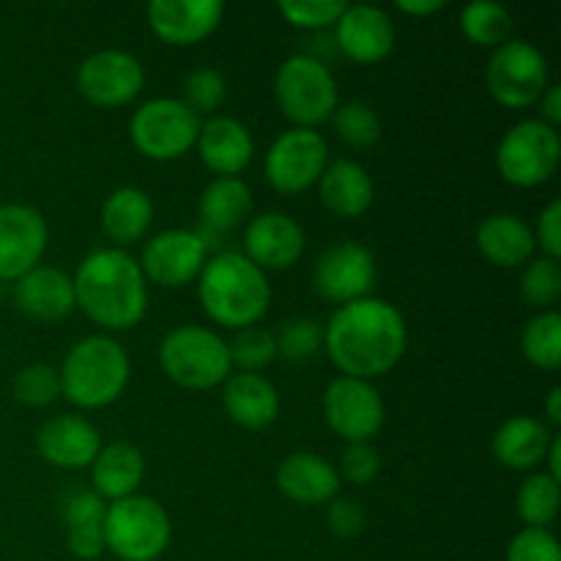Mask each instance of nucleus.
<instances>
[{
  "mask_svg": "<svg viewBox=\"0 0 561 561\" xmlns=\"http://www.w3.org/2000/svg\"><path fill=\"white\" fill-rule=\"evenodd\" d=\"M329 164L327 137L318 129L290 126L268 146L263 159V175L279 195H299L318 184Z\"/></svg>",
  "mask_w": 561,
  "mask_h": 561,
  "instance_id": "11",
  "label": "nucleus"
},
{
  "mask_svg": "<svg viewBox=\"0 0 561 561\" xmlns=\"http://www.w3.org/2000/svg\"><path fill=\"white\" fill-rule=\"evenodd\" d=\"M537 104H540V121H546L548 126L559 129V124H561V85L559 82H551Z\"/></svg>",
  "mask_w": 561,
  "mask_h": 561,
  "instance_id": "47",
  "label": "nucleus"
},
{
  "mask_svg": "<svg viewBox=\"0 0 561 561\" xmlns=\"http://www.w3.org/2000/svg\"><path fill=\"white\" fill-rule=\"evenodd\" d=\"M195 148L217 179H239L255 157L252 131L233 115H211L203 121Z\"/></svg>",
  "mask_w": 561,
  "mask_h": 561,
  "instance_id": "21",
  "label": "nucleus"
},
{
  "mask_svg": "<svg viewBox=\"0 0 561 561\" xmlns=\"http://www.w3.org/2000/svg\"><path fill=\"white\" fill-rule=\"evenodd\" d=\"M14 398L31 409H47L60 398V376L53 365H25L14 376Z\"/></svg>",
  "mask_w": 561,
  "mask_h": 561,
  "instance_id": "39",
  "label": "nucleus"
},
{
  "mask_svg": "<svg viewBox=\"0 0 561 561\" xmlns=\"http://www.w3.org/2000/svg\"><path fill=\"white\" fill-rule=\"evenodd\" d=\"M11 299L22 316L42 323L64 321L77 310L75 283H71L69 274L64 268L42 266V263L22 274L20 279H14Z\"/></svg>",
  "mask_w": 561,
  "mask_h": 561,
  "instance_id": "22",
  "label": "nucleus"
},
{
  "mask_svg": "<svg viewBox=\"0 0 561 561\" xmlns=\"http://www.w3.org/2000/svg\"><path fill=\"white\" fill-rule=\"evenodd\" d=\"M222 409L244 431H266L279 416V392L263 373H230L222 383Z\"/></svg>",
  "mask_w": 561,
  "mask_h": 561,
  "instance_id": "24",
  "label": "nucleus"
},
{
  "mask_svg": "<svg viewBox=\"0 0 561 561\" xmlns=\"http://www.w3.org/2000/svg\"><path fill=\"white\" fill-rule=\"evenodd\" d=\"M66 548L75 559L93 561L104 553V535L102 526H91V529H69L66 531Z\"/></svg>",
  "mask_w": 561,
  "mask_h": 561,
  "instance_id": "46",
  "label": "nucleus"
},
{
  "mask_svg": "<svg viewBox=\"0 0 561 561\" xmlns=\"http://www.w3.org/2000/svg\"><path fill=\"white\" fill-rule=\"evenodd\" d=\"M561 504L559 482L548 477L546 471H535L526 477L515 496V510L518 518L524 520L526 529H548L557 520Z\"/></svg>",
  "mask_w": 561,
  "mask_h": 561,
  "instance_id": "32",
  "label": "nucleus"
},
{
  "mask_svg": "<svg viewBox=\"0 0 561 561\" xmlns=\"http://www.w3.org/2000/svg\"><path fill=\"white\" fill-rule=\"evenodd\" d=\"M244 252L261 272H285L305 255V230L294 217L283 211H263L244 225Z\"/></svg>",
  "mask_w": 561,
  "mask_h": 561,
  "instance_id": "17",
  "label": "nucleus"
},
{
  "mask_svg": "<svg viewBox=\"0 0 561 561\" xmlns=\"http://www.w3.org/2000/svg\"><path fill=\"white\" fill-rule=\"evenodd\" d=\"M447 9L444 0H398V11L409 16H433Z\"/></svg>",
  "mask_w": 561,
  "mask_h": 561,
  "instance_id": "48",
  "label": "nucleus"
},
{
  "mask_svg": "<svg viewBox=\"0 0 561 561\" xmlns=\"http://www.w3.org/2000/svg\"><path fill=\"white\" fill-rule=\"evenodd\" d=\"M148 27L170 47H195L206 42L225 16L219 0H153L148 5Z\"/></svg>",
  "mask_w": 561,
  "mask_h": 561,
  "instance_id": "19",
  "label": "nucleus"
},
{
  "mask_svg": "<svg viewBox=\"0 0 561 561\" xmlns=\"http://www.w3.org/2000/svg\"><path fill=\"white\" fill-rule=\"evenodd\" d=\"M58 376L60 398L71 405L82 411L107 409L129 387L131 359L115 337L91 334L71 345Z\"/></svg>",
  "mask_w": 561,
  "mask_h": 561,
  "instance_id": "4",
  "label": "nucleus"
},
{
  "mask_svg": "<svg viewBox=\"0 0 561 561\" xmlns=\"http://www.w3.org/2000/svg\"><path fill=\"white\" fill-rule=\"evenodd\" d=\"M228 99V82H225L222 71L211 69V66H201L192 69L184 77L181 85V102L201 118V115H214Z\"/></svg>",
  "mask_w": 561,
  "mask_h": 561,
  "instance_id": "37",
  "label": "nucleus"
},
{
  "mask_svg": "<svg viewBox=\"0 0 561 561\" xmlns=\"http://www.w3.org/2000/svg\"><path fill=\"white\" fill-rule=\"evenodd\" d=\"M318 192L321 203L329 214L340 219H356L365 211H370L376 201V184L365 164L354 159H334L327 164L323 175L318 179Z\"/></svg>",
  "mask_w": 561,
  "mask_h": 561,
  "instance_id": "27",
  "label": "nucleus"
},
{
  "mask_svg": "<svg viewBox=\"0 0 561 561\" xmlns=\"http://www.w3.org/2000/svg\"><path fill=\"white\" fill-rule=\"evenodd\" d=\"M520 351L537 370L553 373L561 367V316L557 310L537 312L520 334Z\"/></svg>",
  "mask_w": 561,
  "mask_h": 561,
  "instance_id": "33",
  "label": "nucleus"
},
{
  "mask_svg": "<svg viewBox=\"0 0 561 561\" xmlns=\"http://www.w3.org/2000/svg\"><path fill=\"white\" fill-rule=\"evenodd\" d=\"M77 91L88 104L115 110L131 104L146 85V69L126 49H99L77 69Z\"/></svg>",
  "mask_w": 561,
  "mask_h": 561,
  "instance_id": "14",
  "label": "nucleus"
},
{
  "mask_svg": "<svg viewBox=\"0 0 561 561\" xmlns=\"http://www.w3.org/2000/svg\"><path fill=\"white\" fill-rule=\"evenodd\" d=\"M159 367L164 376L190 392L222 387L233 373L228 340L208 327L184 323L170 329L159 343Z\"/></svg>",
  "mask_w": 561,
  "mask_h": 561,
  "instance_id": "5",
  "label": "nucleus"
},
{
  "mask_svg": "<svg viewBox=\"0 0 561 561\" xmlns=\"http://www.w3.org/2000/svg\"><path fill=\"white\" fill-rule=\"evenodd\" d=\"M474 244L488 263L499 268H524L535 257V230L515 214H491L480 222Z\"/></svg>",
  "mask_w": 561,
  "mask_h": 561,
  "instance_id": "26",
  "label": "nucleus"
},
{
  "mask_svg": "<svg viewBox=\"0 0 561 561\" xmlns=\"http://www.w3.org/2000/svg\"><path fill=\"white\" fill-rule=\"evenodd\" d=\"M329 121H332L340 140L351 148H373L383 135L381 115L365 102L340 104Z\"/></svg>",
  "mask_w": 561,
  "mask_h": 561,
  "instance_id": "34",
  "label": "nucleus"
},
{
  "mask_svg": "<svg viewBox=\"0 0 561 561\" xmlns=\"http://www.w3.org/2000/svg\"><path fill=\"white\" fill-rule=\"evenodd\" d=\"M201 236H222L241 228L252 217V190L241 179H214L208 181L201 195Z\"/></svg>",
  "mask_w": 561,
  "mask_h": 561,
  "instance_id": "30",
  "label": "nucleus"
},
{
  "mask_svg": "<svg viewBox=\"0 0 561 561\" xmlns=\"http://www.w3.org/2000/svg\"><path fill=\"white\" fill-rule=\"evenodd\" d=\"M197 299L203 312L222 329L257 327L272 305L266 272L247 261L241 252H217L208 257L197 277Z\"/></svg>",
  "mask_w": 561,
  "mask_h": 561,
  "instance_id": "3",
  "label": "nucleus"
},
{
  "mask_svg": "<svg viewBox=\"0 0 561 561\" xmlns=\"http://www.w3.org/2000/svg\"><path fill=\"white\" fill-rule=\"evenodd\" d=\"M274 482H277V491L288 502L305 504V507L329 504L332 499L340 496V488H343L337 466H332L323 455L316 453L285 455L279 460Z\"/></svg>",
  "mask_w": 561,
  "mask_h": 561,
  "instance_id": "23",
  "label": "nucleus"
},
{
  "mask_svg": "<svg viewBox=\"0 0 561 561\" xmlns=\"http://www.w3.org/2000/svg\"><path fill=\"white\" fill-rule=\"evenodd\" d=\"M104 513H107V502L104 499H99L93 491H75L66 496L60 518H64L66 531L91 529V526L104 524Z\"/></svg>",
  "mask_w": 561,
  "mask_h": 561,
  "instance_id": "43",
  "label": "nucleus"
},
{
  "mask_svg": "<svg viewBox=\"0 0 561 561\" xmlns=\"http://www.w3.org/2000/svg\"><path fill=\"white\" fill-rule=\"evenodd\" d=\"M49 228L38 208L25 203L0 206V279L14 283L36 268L47 252Z\"/></svg>",
  "mask_w": 561,
  "mask_h": 561,
  "instance_id": "16",
  "label": "nucleus"
},
{
  "mask_svg": "<svg viewBox=\"0 0 561 561\" xmlns=\"http://www.w3.org/2000/svg\"><path fill=\"white\" fill-rule=\"evenodd\" d=\"M206 261L208 247L197 230L170 228L146 241L137 263H140L142 274H146V283L179 290L201 277Z\"/></svg>",
  "mask_w": 561,
  "mask_h": 561,
  "instance_id": "15",
  "label": "nucleus"
},
{
  "mask_svg": "<svg viewBox=\"0 0 561 561\" xmlns=\"http://www.w3.org/2000/svg\"><path fill=\"white\" fill-rule=\"evenodd\" d=\"M394 22L381 5L359 3L345 9L334 25V47L348 60L362 66H373L387 58L394 49Z\"/></svg>",
  "mask_w": 561,
  "mask_h": 561,
  "instance_id": "20",
  "label": "nucleus"
},
{
  "mask_svg": "<svg viewBox=\"0 0 561 561\" xmlns=\"http://www.w3.org/2000/svg\"><path fill=\"white\" fill-rule=\"evenodd\" d=\"M460 31H463L466 42L477 44V47L496 49L513 38L515 16L507 5L493 3V0H474L460 9Z\"/></svg>",
  "mask_w": 561,
  "mask_h": 561,
  "instance_id": "31",
  "label": "nucleus"
},
{
  "mask_svg": "<svg viewBox=\"0 0 561 561\" xmlns=\"http://www.w3.org/2000/svg\"><path fill=\"white\" fill-rule=\"evenodd\" d=\"M507 561H561L559 540L548 529H520L510 540Z\"/></svg>",
  "mask_w": 561,
  "mask_h": 561,
  "instance_id": "42",
  "label": "nucleus"
},
{
  "mask_svg": "<svg viewBox=\"0 0 561 561\" xmlns=\"http://www.w3.org/2000/svg\"><path fill=\"white\" fill-rule=\"evenodd\" d=\"M323 348L343 376L373 381L400 365L409 327L392 301L367 296L332 312L323 327Z\"/></svg>",
  "mask_w": 561,
  "mask_h": 561,
  "instance_id": "1",
  "label": "nucleus"
},
{
  "mask_svg": "<svg viewBox=\"0 0 561 561\" xmlns=\"http://www.w3.org/2000/svg\"><path fill=\"white\" fill-rule=\"evenodd\" d=\"M277 340V356L288 362H307L323 348V327L316 318H290L274 334Z\"/></svg>",
  "mask_w": 561,
  "mask_h": 561,
  "instance_id": "38",
  "label": "nucleus"
},
{
  "mask_svg": "<svg viewBox=\"0 0 561 561\" xmlns=\"http://www.w3.org/2000/svg\"><path fill=\"white\" fill-rule=\"evenodd\" d=\"M535 244L546 257L559 261L561 257V203L551 201L537 217L535 228Z\"/></svg>",
  "mask_w": 561,
  "mask_h": 561,
  "instance_id": "45",
  "label": "nucleus"
},
{
  "mask_svg": "<svg viewBox=\"0 0 561 561\" xmlns=\"http://www.w3.org/2000/svg\"><path fill=\"white\" fill-rule=\"evenodd\" d=\"M376 279V257L359 241H337L327 247L312 266V290L337 307L367 299Z\"/></svg>",
  "mask_w": 561,
  "mask_h": 561,
  "instance_id": "13",
  "label": "nucleus"
},
{
  "mask_svg": "<svg viewBox=\"0 0 561 561\" xmlns=\"http://www.w3.org/2000/svg\"><path fill=\"white\" fill-rule=\"evenodd\" d=\"M553 431L537 416H510L493 436V458L510 471H531L546 463Z\"/></svg>",
  "mask_w": 561,
  "mask_h": 561,
  "instance_id": "28",
  "label": "nucleus"
},
{
  "mask_svg": "<svg viewBox=\"0 0 561 561\" xmlns=\"http://www.w3.org/2000/svg\"><path fill=\"white\" fill-rule=\"evenodd\" d=\"M104 551L121 561H157L168 551L173 524L157 499L135 496L107 504L102 524Z\"/></svg>",
  "mask_w": 561,
  "mask_h": 561,
  "instance_id": "7",
  "label": "nucleus"
},
{
  "mask_svg": "<svg viewBox=\"0 0 561 561\" xmlns=\"http://www.w3.org/2000/svg\"><path fill=\"white\" fill-rule=\"evenodd\" d=\"M546 416H548V427L561 425V387H551V392H548Z\"/></svg>",
  "mask_w": 561,
  "mask_h": 561,
  "instance_id": "50",
  "label": "nucleus"
},
{
  "mask_svg": "<svg viewBox=\"0 0 561 561\" xmlns=\"http://www.w3.org/2000/svg\"><path fill=\"white\" fill-rule=\"evenodd\" d=\"M274 99L285 118L299 129H318L340 107L337 80L327 60L310 53L290 55L274 75Z\"/></svg>",
  "mask_w": 561,
  "mask_h": 561,
  "instance_id": "6",
  "label": "nucleus"
},
{
  "mask_svg": "<svg viewBox=\"0 0 561 561\" xmlns=\"http://www.w3.org/2000/svg\"><path fill=\"white\" fill-rule=\"evenodd\" d=\"M228 351L230 365L239 367L241 373H261L277 359V340H274V334L268 329H239L228 340Z\"/></svg>",
  "mask_w": 561,
  "mask_h": 561,
  "instance_id": "36",
  "label": "nucleus"
},
{
  "mask_svg": "<svg viewBox=\"0 0 561 561\" xmlns=\"http://www.w3.org/2000/svg\"><path fill=\"white\" fill-rule=\"evenodd\" d=\"M323 420L345 444H370L381 433L387 409L373 381L337 376L323 392Z\"/></svg>",
  "mask_w": 561,
  "mask_h": 561,
  "instance_id": "12",
  "label": "nucleus"
},
{
  "mask_svg": "<svg viewBox=\"0 0 561 561\" xmlns=\"http://www.w3.org/2000/svg\"><path fill=\"white\" fill-rule=\"evenodd\" d=\"M75 301L88 321L107 332L135 329L148 312V283L140 263L118 247L82 257L75 277Z\"/></svg>",
  "mask_w": 561,
  "mask_h": 561,
  "instance_id": "2",
  "label": "nucleus"
},
{
  "mask_svg": "<svg viewBox=\"0 0 561 561\" xmlns=\"http://www.w3.org/2000/svg\"><path fill=\"white\" fill-rule=\"evenodd\" d=\"M488 93L507 110H526L540 102L551 85L548 58L526 38H510L491 53L485 69Z\"/></svg>",
  "mask_w": 561,
  "mask_h": 561,
  "instance_id": "10",
  "label": "nucleus"
},
{
  "mask_svg": "<svg viewBox=\"0 0 561 561\" xmlns=\"http://www.w3.org/2000/svg\"><path fill=\"white\" fill-rule=\"evenodd\" d=\"M378 471H381V455L376 453L373 444H345L337 469L340 480L362 488L376 482Z\"/></svg>",
  "mask_w": 561,
  "mask_h": 561,
  "instance_id": "41",
  "label": "nucleus"
},
{
  "mask_svg": "<svg viewBox=\"0 0 561 561\" xmlns=\"http://www.w3.org/2000/svg\"><path fill=\"white\" fill-rule=\"evenodd\" d=\"M201 124L181 99L157 96L131 113L129 140L151 162H175L195 148Z\"/></svg>",
  "mask_w": 561,
  "mask_h": 561,
  "instance_id": "9",
  "label": "nucleus"
},
{
  "mask_svg": "<svg viewBox=\"0 0 561 561\" xmlns=\"http://www.w3.org/2000/svg\"><path fill=\"white\" fill-rule=\"evenodd\" d=\"M546 474L553 477V480L561 482V436L559 433H553L551 438V447H548V455H546Z\"/></svg>",
  "mask_w": 561,
  "mask_h": 561,
  "instance_id": "49",
  "label": "nucleus"
},
{
  "mask_svg": "<svg viewBox=\"0 0 561 561\" xmlns=\"http://www.w3.org/2000/svg\"><path fill=\"white\" fill-rule=\"evenodd\" d=\"M561 162L559 129L540 118H526L510 126L496 146V168L507 184L535 190L557 175Z\"/></svg>",
  "mask_w": 561,
  "mask_h": 561,
  "instance_id": "8",
  "label": "nucleus"
},
{
  "mask_svg": "<svg viewBox=\"0 0 561 561\" xmlns=\"http://www.w3.org/2000/svg\"><path fill=\"white\" fill-rule=\"evenodd\" d=\"M102 449V433L80 414H58L44 422L36 433V453L53 469H91Z\"/></svg>",
  "mask_w": 561,
  "mask_h": 561,
  "instance_id": "18",
  "label": "nucleus"
},
{
  "mask_svg": "<svg viewBox=\"0 0 561 561\" xmlns=\"http://www.w3.org/2000/svg\"><path fill=\"white\" fill-rule=\"evenodd\" d=\"M327 524L334 537H340V540H354V537H359L365 531V513H362V507L354 499L337 496L329 502Z\"/></svg>",
  "mask_w": 561,
  "mask_h": 561,
  "instance_id": "44",
  "label": "nucleus"
},
{
  "mask_svg": "<svg viewBox=\"0 0 561 561\" xmlns=\"http://www.w3.org/2000/svg\"><path fill=\"white\" fill-rule=\"evenodd\" d=\"M345 0H279L277 11L301 31H327L345 14Z\"/></svg>",
  "mask_w": 561,
  "mask_h": 561,
  "instance_id": "40",
  "label": "nucleus"
},
{
  "mask_svg": "<svg viewBox=\"0 0 561 561\" xmlns=\"http://www.w3.org/2000/svg\"><path fill=\"white\" fill-rule=\"evenodd\" d=\"M99 222L110 244L118 250L137 244L153 225L151 195L140 186H118L104 197Z\"/></svg>",
  "mask_w": 561,
  "mask_h": 561,
  "instance_id": "29",
  "label": "nucleus"
},
{
  "mask_svg": "<svg viewBox=\"0 0 561 561\" xmlns=\"http://www.w3.org/2000/svg\"><path fill=\"white\" fill-rule=\"evenodd\" d=\"M146 480V455L131 442L102 444L91 463V491L107 504L135 496Z\"/></svg>",
  "mask_w": 561,
  "mask_h": 561,
  "instance_id": "25",
  "label": "nucleus"
},
{
  "mask_svg": "<svg viewBox=\"0 0 561 561\" xmlns=\"http://www.w3.org/2000/svg\"><path fill=\"white\" fill-rule=\"evenodd\" d=\"M520 296L526 305L537 307L540 312L553 310L561 299V263L553 257L535 255L520 272Z\"/></svg>",
  "mask_w": 561,
  "mask_h": 561,
  "instance_id": "35",
  "label": "nucleus"
}]
</instances>
